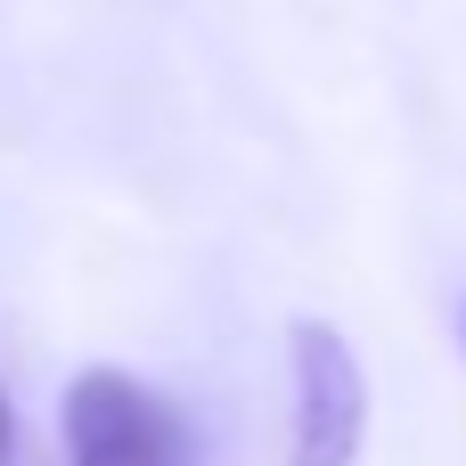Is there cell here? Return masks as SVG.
I'll return each mask as SVG.
<instances>
[{"label":"cell","instance_id":"obj_1","mask_svg":"<svg viewBox=\"0 0 466 466\" xmlns=\"http://www.w3.org/2000/svg\"><path fill=\"white\" fill-rule=\"evenodd\" d=\"M66 459L74 466H197L188 426L164 393L123 369H82L66 385Z\"/></svg>","mask_w":466,"mask_h":466},{"label":"cell","instance_id":"obj_2","mask_svg":"<svg viewBox=\"0 0 466 466\" xmlns=\"http://www.w3.org/2000/svg\"><path fill=\"white\" fill-rule=\"evenodd\" d=\"M295 434L287 466H352L369 434V377L344 344V328L328 319H295Z\"/></svg>","mask_w":466,"mask_h":466},{"label":"cell","instance_id":"obj_3","mask_svg":"<svg viewBox=\"0 0 466 466\" xmlns=\"http://www.w3.org/2000/svg\"><path fill=\"white\" fill-rule=\"evenodd\" d=\"M8 451H16V426H8V393H0V466H8Z\"/></svg>","mask_w":466,"mask_h":466}]
</instances>
